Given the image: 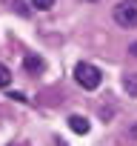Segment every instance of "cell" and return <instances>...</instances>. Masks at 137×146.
<instances>
[{"mask_svg":"<svg viewBox=\"0 0 137 146\" xmlns=\"http://www.w3.org/2000/svg\"><path fill=\"white\" fill-rule=\"evenodd\" d=\"M114 20L123 29H134L137 26V0H123L114 6Z\"/></svg>","mask_w":137,"mask_h":146,"instance_id":"obj_2","label":"cell"},{"mask_svg":"<svg viewBox=\"0 0 137 146\" xmlns=\"http://www.w3.org/2000/svg\"><path fill=\"white\" fill-rule=\"evenodd\" d=\"M32 6L40 9V12H49V9L54 6V0H32Z\"/></svg>","mask_w":137,"mask_h":146,"instance_id":"obj_7","label":"cell"},{"mask_svg":"<svg viewBox=\"0 0 137 146\" xmlns=\"http://www.w3.org/2000/svg\"><path fill=\"white\" fill-rule=\"evenodd\" d=\"M23 69H26V72H32V75L43 72V57H40V54H32V52H29V54L23 57Z\"/></svg>","mask_w":137,"mask_h":146,"instance_id":"obj_3","label":"cell"},{"mask_svg":"<svg viewBox=\"0 0 137 146\" xmlns=\"http://www.w3.org/2000/svg\"><path fill=\"white\" fill-rule=\"evenodd\" d=\"M68 126H72V132H77V135H86V132H89V117L72 115V117H68Z\"/></svg>","mask_w":137,"mask_h":146,"instance_id":"obj_4","label":"cell"},{"mask_svg":"<svg viewBox=\"0 0 137 146\" xmlns=\"http://www.w3.org/2000/svg\"><path fill=\"white\" fill-rule=\"evenodd\" d=\"M123 89H126V95L137 98V75H126L123 78Z\"/></svg>","mask_w":137,"mask_h":146,"instance_id":"obj_5","label":"cell"},{"mask_svg":"<svg viewBox=\"0 0 137 146\" xmlns=\"http://www.w3.org/2000/svg\"><path fill=\"white\" fill-rule=\"evenodd\" d=\"M128 52H131V54H134V57H137V40H134V43H131V46H128Z\"/></svg>","mask_w":137,"mask_h":146,"instance_id":"obj_9","label":"cell"},{"mask_svg":"<svg viewBox=\"0 0 137 146\" xmlns=\"http://www.w3.org/2000/svg\"><path fill=\"white\" fill-rule=\"evenodd\" d=\"M9 98H12V100H20V103H26V100H29L23 92H9Z\"/></svg>","mask_w":137,"mask_h":146,"instance_id":"obj_8","label":"cell"},{"mask_svg":"<svg viewBox=\"0 0 137 146\" xmlns=\"http://www.w3.org/2000/svg\"><path fill=\"white\" fill-rule=\"evenodd\" d=\"M89 3H97V0H89Z\"/></svg>","mask_w":137,"mask_h":146,"instance_id":"obj_11","label":"cell"},{"mask_svg":"<svg viewBox=\"0 0 137 146\" xmlns=\"http://www.w3.org/2000/svg\"><path fill=\"white\" fill-rule=\"evenodd\" d=\"M100 69L97 66H92V63H77L74 66V80L83 86V89H97L100 86Z\"/></svg>","mask_w":137,"mask_h":146,"instance_id":"obj_1","label":"cell"},{"mask_svg":"<svg viewBox=\"0 0 137 146\" xmlns=\"http://www.w3.org/2000/svg\"><path fill=\"white\" fill-rule=\"evenodd\" d=\"M131 135H134V137H137V126H134V129H131Z\"/></svg>","mask_w":137,"mask_h":146,"instance_id":"obj_10","label":"cell"},{"mask_svg":"<svg viewBox=\"0 0 137 146\" xmlns=\"http://www.w3.org/2000/svg\"><path fill=\"white\" fill-rule=\"evenodd\" d=\"M9 83H12V72H9L3 63H0V89H6Z\"/></svg>","mask_w":137,"mask_h":146,"instance_id":"obj_6","label":"cell"}]
</instances>
